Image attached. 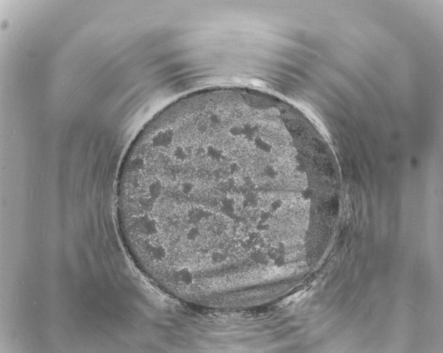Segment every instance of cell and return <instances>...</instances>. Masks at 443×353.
Instances as JSON below:
<instances>
[{"label": "cell", "instance_id": "1", "mask_svg": "<svg viewBox=\"0 0 443 353\" xmlns=\"http://www.w3.org/2000/svg\"><path fill=\"white\" fill-rule=\"evenodd\" d=\"M283 126L250 107H182L151 120L121 168L119 212L156 236L207 251L259 245L287 181Z\"/></svg>", "mask_w": 443, "mask_h": 353}]
</instances>
